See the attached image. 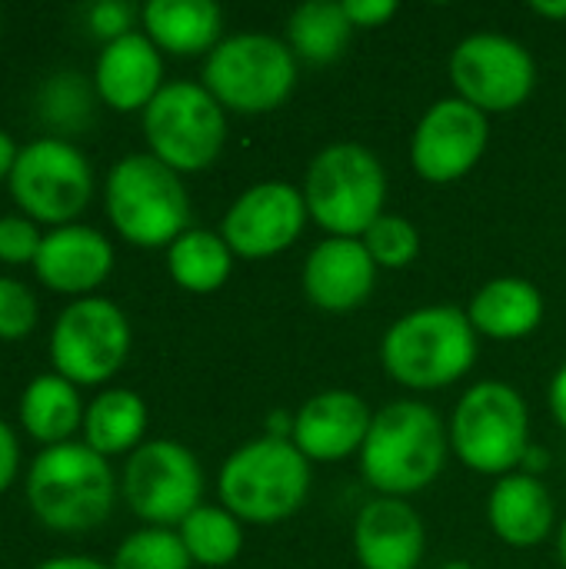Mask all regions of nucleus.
<instances>
[{
    "label": "nucleus",
    "instance_id": "nucleus-9",
    "mask_svg": "<svg viewBox=\"0 0 566 569\" xmlns=\"http://www.w3.org/2000/svg\"><path fill=\"white\" fill-rule=\"evenodd\" d=\"M150 153L177 173H200L217 163L227 143V110L203 83L170 80L143 110Z\"/></svg>",
    "mask_w": 566,
    "mask_h": 569
},
{
    "label": "nucleus",
    "instance_id": "nucleus-5",
    "mask_svg": "<svg viewBox=\"0 0 566 569\" xmlns=\"http://www.w3.org/2000/svg\"><path fill=\"white\" fill-rule=\"evenodd\" d=\"M300 193L327 237L360 240L387 213V170L364 143H330L310 160Z\"/></svg>",
    "mask_w": 566,
    "mask_h": 569
},
{
    "label": "nucleus",
    "instance_id": "nucleus-2",
    "mask_svg": "<svg viewBox=\"0 0 566 569\" xmlns=\"http://www.w3.org/2000/svg\"><path fill=\"white\" fill-rule=\"evenodd\" d=\"M477 330L467 310L450 303L417 307L397 317L380 340V363L394 383L414 393L447 390L477 363Z\"/></svg>",
    "mask_w": 566,
    "mask_h": 569
},
{
    "label": "nucleus",
    "instance_id": "nucleus-6",
    "mask_svg": "<svg viewBox=\"0 0 566 569\" xmlns=\"http://www.w3.org/2000/svg\"><path fill=\"white\" fill-rule=\"evenodd\" d=\"M450 450L480 477H507L520 470L530 443V410L520 390L504 380L467 387L447 423Z\"/></svg>",
    "mask_w": 566,
    "mask_h": 569
},
{
    "label": "nucleus",
    "instance_id": "nucleus-33",
    "mask_svg": "<svg viewBox=\"0 0 566 569\" xmlns=\"http://www.w3.org/2000/svg\"><path fill=\"white\" fill-rule=\"evenodd\" d=\"M133 17H137V10H133L130 3H120V0H107V3H97V7L87 10L90 30H93L97 37H103L107 43L117 40V37L133 33V30H130V27H133Z\"/></svg>",
    "mask_w": 566,
    "mask_h": 569
},
{
    "label": "nucleus",
    "instance_id": "nucleus-10",
    "mask_svg": "<svg viewBox=\"0 0 566 569\" xmlns=\"http://www.w3.org/2000/svg\"><path fill=\"white\" fill-rule=\"evenodd\" d=\"M454 97L467 100L480 113H510L524 107L537 87L534 53L507 33L464 37L447 63Z\"/></svg>",
    "mask_w": 566,
    "mask_h": 569
},
{
    "label": "nucleus",
    "instance_id": "nucleus-34",
    "mask_svg": "<svg viewBox=\"0 0 566 569\" xmlns=\"http://www.w3.org/2000/svg\"><path fill=\"white\" fill-rule=\"evenodd\" d=\"M344 10H347L354 30H374V27L390 23L400 7L394 0H344Z\"/></svg>",
    "mask_w": 566,
    "mask_h": 569
},
{
    "label": "nucleus",
    "instance_id": "nucleus-21",
    "mask_svg": "<svg viewBox=\"0 0 566 569\" xmlns=\"http://www.w3.org/2000/svg\"><path fill=\"white\" fill-rule=\"evenodd\" d=\"M93 83L107 107L120 113L147 110V103L163 90V57L147 33L133 30L103 43Z\"/></svg>",
    "mask_w": 566,
    "mask_h": 569
},
{
    "label": "nucleus",
    "instance_id": "nucleus-22",
    "mask_svg": "<svg viewBox=\"0 0 566 569\" xmlns=\"http://www.w3.org/2000/svg\"><path fill=\"white\" fill-rule=\"evenodd\" d=\"M467 317L477 337L487 340H524L544 323V293L524 277H494L467 303Z\"/></svg>",
    "mask_w": 566,
    "mask_h": 569
},
{
    "label": "nucleus",
    "instance_id": "nucleus-32",
    "mask_svg": "<svg viewBox=\"0 0 566 569\" xmlns=\"http://www.w3.org/2000/svg\"><path fill=\"white\" fill-rule=\"evenodd\" d=\"M40 230L27 217H0V260L3 263H33L40 253Z\"/></svg>",
    "mask_w": 566,
    "mask_h": 569
},
{
    "label": "nucleus",
    "instance_id": "nucleus-17",
    "mask_svg": "<svg viewBox=\"0 0 566 569\" xmlns=\"http://www.w3.org/2000/svg\"><path fill=\"white\" fill-rule=\"evenodd\" d=\"M350 540L364 569H420L427 557V523L397 497L367 500L354 517Z\"/></svg>",
    "mask_w": 566,
    "mask_h": 569
},
{
    "label": "nucleus",
    "instance_id": "nucleus-13",
    "mask_svg": "<svg viewBox=\"0 0 566 569\" xmlns=\"http://www.w3.org/2000/svg\"><path fill=\"white\" fill-rule=\"evenodd\" d=\"M10 197L23 213L43 223L67 227L90 203L93 173L87 157L57 137L27 143L10 170Z\"/></svg>",
    "mask_w": 566,
    "mask_h": 569
},
{
    "label": "nucleus",
    "instance_id": "nucleus-31",
    "mask_svg": "<svg viewBox=\"0 0 566 569\" xmlns=\"http://www.w3.org/2000/svg\"><path fill=\"white\" fill-rule=\"evenodd\" d=\"M37 327V297L20 280L0 277V340H20Z\"/></svg>",
    "mask_w": 566,
    "mask_h": 569
},
{
    "label": "nucleus",
    "instance_id": "nucleus-16",
    "mask_svg": "<svg viewBox=\"0 0 566 569\" xmlns=\"http://www.w3.org/2000/svg\"><path fill=\"white\" fill-rule=\"evenodd\" d=\"M374 410L354 390H320L294 413L290 443L310 463H340L347 457H360L367 440Z\"/></svg>",
    "mask_w": 566,
    "mask_h": 569
},
{
    "label": "nucleus",
    "instance_id": "nucleus-43",
    "mask_svg": "<svg viewBox=\"0 0 566 569\" xmlns=\"http://www.w3.org/2000/svg\"><path fill=\"white\" fill-rule=\"evenodd\" d=\"M440 569H474L470 563H464V560H454V563H447V567H440Z\"/></svg>",
    "mask_w": 566,
    "mask_h": 569
},
{
    "label": "nucleus",
    "instance_id": "nucleus-39",
    "mask_svg": "<svg viewBox=\"0 0 566 569\" xmlns=\"http://www.w3.org/2000/svg\"><path fill=\"white\" fill-rule=\"evenodd\" d=\"M17 143L10 140V133H3L0 130V180H10V170H13V163H17Z\"/></svg>",
    "mask_w": 566,
    "mask_h": 569
},
{
    "label": "nucleus",
    "instance_id": "nucleus-28",
    "mask_svg": "<svg viewBox=\"0 0 566 569\" xmlns=\"http://www.w3.org/2000/svg\"><path fill=\"white\" fill-rule=\"evenodd\" d=\"M180 543L190 563L207 569L230 567L244 550V523L227 507L200 503L180 527Z\"/></svg>",
    "mask_w": 566,
    "mask_h": 569
},
{
    "label": "nucleus",
    "instance_id": "nucleus-14",
    "mask_svg": "<svg viewBox=\"0 0 566 569\" xmlns=\"http://www.w3.org/2000/svg\"><path fill=\"white\" fill-rule=\"evenodd\" d=\"M490 117L460 97H444L424 110L410 137V167L434 187L457 183L487 153Z\"/></svg>",
    "mask_w": 566,
    "mask_h": 569
},
{
    "label": "nucleus",
    "instance_id": "nucleus-38",
    "mask_svg": "<svg viewBox=\"0 0 566 569\" xmlns=\"http://www.w3.org/2000/svg\"><path fill=\"white\" fill-rule=\"evenodd\" d=\"M547 467H550V453L544 447H530L527 457H524V463H520V470L530 473V477H544Z\"/></svg>",
    "mask_w": 566,
    "mask_h": 569
},
{
    "label": "nucleus",
    "instance_id": "nucleus-11",
    "mask_svg": "<svg viewBox=\"0 0 566 569\" xmlns=\"http://www.w3.org/2000/svg\"><path fill=\"white\" fill-rule=\"evenodd\" d=\"M130 353V323L123 310L103 297L73 300L53 323L50 360L73 387L107 383Z\"/></svg>",
    "mask_w": 566,
    "mask_h": 569
},
{
    "label": "nucleus",
    "instance_id": "nucleus-4",
    "mask_svg": "<svg viewBox=\"0 0 566 569\" xmlns=\"http://www.w3.org/2000/svg\"><path fill=\"white\" fill-rule=\"evenodd\" d=\"M117 500V480L87 443L47 447L27 477V503L33 517L57 533H83L100 527Z\"/></svg>",
    "mask_w": 566,
    "mask_h": 569
},
{
    "label": "nucleus",
    "instance_id": "nucleus-27",
    "mask_svg": "<svg viewBox=\"0 0 566 569\" xmlns=\"http://www.w3.org/2000/svg\"><path fill=\"white\" fill-rule=\"evenodd\" d=\"M350 37L354 23L344 10V0H307L287 17V47L307 63L340 60Z\"/></svg>",
    "mask_w": 566,
    "mask_h": 569
},
{
    "label": "nucleus",
    "instance_id": "nucleus-37",
    "mask_svg": "<svg viewBox=\"0 0 566 569\" xmlns=\"http://www.w3.org/2000/svg\"><path fill=\"white\" fill-rule=\"evenodd\" d=\"M264 437H274V440H290L294 437V413L287 410H274L267 417V433Z\"/></svg>",
    "mask_w": 566,
    "mask_h": 569
},
{
    "label": "nucleus",
    "instance_id": "nucleus-12",
    "mask_svg": "<svg viewBox=\"0 0 566 569\" xmlns=\"http://www.w3.org/2000/svg\"><path fill=\"white\" fill-rule=\"evenodd\" d=\"M123 500L147 527H180L203 503L200 460L177 440L140 443L123 467Z\"/></svg>",
    "mask_w": 566,
    "mask_h": 569
},
{
    "label": "nucleus",
    "instance_id": "nucleus-41",
    "mask_svg": "<svg viewBox=\"0 0 566 569\" xmlns=\"http://www.w3.org/2000/svg\"><path fill=\"white\" fill-rule=\"evenodd\" d=\"M530 10L544 20H566V0H534Z\"/></svg>",
    "mask_w": 566,
    "mask_h": 569
},
{
    "label": "nucleus",
    "instance_id": "nucleus-29",
    "mask_svg": "<svg viewBox=\"0 0 566 569\" xmlns=\"http://www.w3.org/2000/svg\"><path fill=\"white\" fill-rule=\"evenodd\" d=\"M190 557L180 543L177 530H163V527H143L137 533H130L117 553L110 569H190Z\"/></svg>",
    "mask_w": 566,
    "mask_h": 569
},
{
    "label": "nucleus",
    "instance_id": "nucleus-20",
    "mask_svg": "<svg viewBox=\"0 0 566 569\" xmlns=\"http://www.w3.org/2000/svg\"><path fill=\"white\" fill-rule=\"evenodd\" d=\"M487 523L514 550H530L557 533V503L540 477L514 470L490 487Z\"/></svg>",
    "mask_w": 566,
    "mask_h": 569
},
{
    "label": "nucleus",
    "instance_id": "nucleus-40",
    "mask_svg": "<svg viewBox=\"0 0 566 569\" xmlns=\"http://www.w3.org/2000/svg\"><path fill=\"white\" fill-rule=\"evenodd\" d=\"M37 569H110L107 563H100V560H90V557H57V560H50V563H43V567Z\"/></svg>",
    "mask_w": 566,
    "mask_h": 569
},
{
    "label": "nucleus",
    "instance_id": "nucleus-15",
    "mask_svg": "<svg viewBox=\"0 0 566 569\" xmlns=\"http://www.w3.org/2000/svg\"><path fill=\"white\" fill-rule=\"evenodd\" d=\"M310 213L300 187L287 180H260L247 187L224 213L220 237L244 260H267L297 243Z\"/></svg>",
    "mask_w": 566,
    "mask_h": 569
},
{
    "label": "nucleus",
    "instance_id": "nucleus-8",
    "mask_svg": "<svg viewBox=\"0 0 566 569\" xmlns=\"http://www.w3.org/2000/svg\"><path fill=\"white\" fill-rule=\"evenodd\" d=\"M200 83L230 113H274L297 87V57L280 37L234 33L207 53Z\"/></svg>",
    "mask_w": 566,
    "mask_h": 569
},
{
    "label": "nucleus",
    "instance_id": "nucleus-23",
    "mask_svg": "<svg viewBox=\"0 0 566 569\" xmlns=\"http://www.w3.org/2000/svg\"><path fill=\"white\" fill-rule=\"evenodd\" d=\"M140 20L153 47L177 57L210 53L224 40V13L210 0H150Z\"/></svg>",
    "mask_w": 566,
    "mask_h": 569
},
{
    "label": "nucleus",
    "instance_id": "nucleus-3",
    "mask_svg": "<svg viewBox=\"0 0 566 569\" xmlns=\"http://www.w3.org/2000/svg\"><path fill=\"white\" fill-rule=\"evenodd\" d=\"M310 480V460L290 440L257 437L224 460L217 493L240 523L270 527L300 513Z\"/></svg>",
    "mask_w": 566,
    "mask_h": 569
},
{
    "label": "nucleus",
    "instance_id": "nucleus-42",
    "mask_svg": "<svg viewBox=\"0 0 566 569\" xmlns=\"http://www.w3.org/2000/svg\"><path fill=\"white\" fill-rule=\"evenodd\" d=\"M557 557H560V567L566 569V517L564 523H560V530H557Z\"/></svg>",
    "mask_w": 566,
    "mask_h": 569
},
{
    "label": "nucleus",
    "instance_id": "nucleus-19",
    "mask_svg": "<svg viewBox=\"0 0 566 569\" xmlns=\"http://www.w3.org/2000/svg\"><path fill=\"white\" fill-rule=\"evenodd\" d=\"M113 270L110 240L83 223H67L43 233L40 253L33 260V273L43 287L57 293H90Z\"/></svg>",
    "mask_w": 566,
    "mask_h": 569
},
{
    "label": "nucleus",
    "instance_id": "nucleus-1",
    "mask_svg": "<svg viewBox=\"0 0 566 569\" xmlns=\"http://www.w3.org/2000/svg\"><path fill=\"white\" fill-rule=\"evenodd\" d=\"M447 453L450 437L440 413L424 400H394L374 410L357 460L377 497L407 500L444 473Z\"/></svg>",
    "mask_w": 566,
    "mask_h": 569
},
{
    "label": "nucleus",
    "instance_id": "nucleus-30",
    "mask_svg": "<svg viewBox=\"0 0 566 569\" xmlns=\"http://www.w3.org/2000/svg\"><path fill=\"white\" fill-rule=\"evenodd\" d=\"M360 240L374 257L377 270H404L420 257V230L400 213L377 217Z\"/></svg>",
    "mask_w": 566,
    "mask_h": 569
},
{
    "label": "nucleus",
    "instance_id": "nucleus-35",
    "mask_svg": "<svg viewBox=\"0 0 566 569\" xmlns=\"http://www.w3.org/2000/svg\"><path fill=\"white\" fill-rule=\"evenodd\" d=\"M17 463H20V447L13 430L0 420V493L13 483L17 477Z\"/></svg>",
    "mask_w": 566,
    "mask_h": 569
},
{
    "label": "nucleus",
    "instance_id": "nucleus-36",
    "mask_svg": "<svg viewBox=\"0 0 566 569\" xmlns=\"http://www.w3.org/2000/svg\"><path fill=\"white\" fill-rule=\"evenodd\" d=\"M547 403H550V413H554L557 427H564L566 430V363L557 367V373H554V380H550Z\"/></svg>",
    "mask_w": 566,
    "mask_h": 569
},
{
    "label": "nucleus",
    "instance_id": "nucleus-25",
    "mask_svg": "<svg viewBox=\"0 0 566 569\" xmlns=\"http://www.w3.org/2000/svg\"><path fill=\"white\" fill-rule=\"evenodd\" d=\"M83 443L100 457L133 453L147 433V403L133 390H107L83 410Z\"/></svg>",
    "mask_w": 566,
    "mask_h": 569
},
{
    "label": "nucleus",
    "instance_id": "nucleus-7",
    "mask_svg": "<svg viewBox=\"0 0 566 569\" xmlns=\"http://www.w3.org/2000/svg\"><path fill=\"white\" fill-rule=\"evenodd\" d=\"M113 230L133 247H170L190 230V197L177 170L153 153H130L113 163L103 187Z\"/></svg>",
    "mask_w": 566,
    "mask_h": 569
},
{
    "label": "nucleus",
    "instance_id": "nucleus-26",
    "mask_svg": "<svg viewBox=\"0 0 566 569\" xmlns=\"http://www.w3.org/2000/svg\"><path fill=\"white\" fill-rule=\"evenodd\" d=\"M167 270L187 293H214L230 280L234 250L214 230L190 227L167 247Z\"/></svg>",
    "mask_w": 566,
    "mask_h": 569
},
{
    "label": "nucleus",
    "instance_id": "nucleus-24",
    "mask_svg": "<svg viewBox=\"0 0 566 569\" xmlns=\"http://www.w3.org/2000/svg\"><path fill=\"white\" fill-rule=\"evenodd\" d=\"M20 423L27 433L47 447L70 443L73 430L83 427V407L77 387L60 373H40L27 383L20 397Z\"/></svg>",
    "mask_w": 566,
    "mask_h": 569
},
{
    "label": "nucleus",
    "instance_id": "nucleus-18",
    "mask_svg": "<svg viewBox=\"0 0 566 569\" xmlns=\"http://www.w3.org/2000/svg\"><path fill=\"white\" fill-rule=\"evenodd\" d=\"M307 300L324 313H350L364 307L377 287V263L364 240L327 237L320 240L300 270Z\"/></svg>",
    "mask_w": 566,
    "mask_h": 569
}]
</instances>
